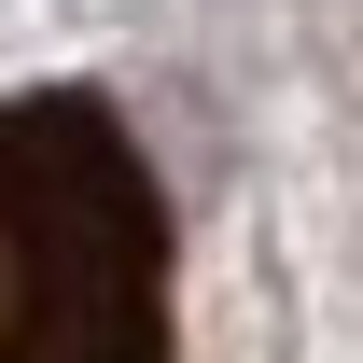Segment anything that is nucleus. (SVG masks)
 Listing matches in <instances>:
<instances>
[{
    "label": "nucleus",
    "instance_id": "f257e3e1",
    "mask_svg": "<svg viewBox=\"0 0 363 363\" xmlns=\"http://www.w3.org/2000/svg\"><path fill=\"white\" fill-rule=\"evenodd\" d=\"M0 363H182L168 196L98 84L0 98Z\"/></svg>",
    "mask_w": 363,
    "mask_h": 363
}]
</instances>
